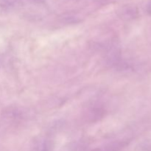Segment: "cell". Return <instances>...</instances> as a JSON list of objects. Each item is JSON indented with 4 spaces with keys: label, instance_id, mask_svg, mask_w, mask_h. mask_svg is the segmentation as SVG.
Here are the masks:
<instances>
[{
    "label": "cell",
    "instance_id": "cell-1",
    "mask_svg": "<svg viewBox=\"0 0 151 151\" xmlns=\"http://www.w3.org/2000/svg\"><path fill=\"white\" fill-rule=\"evenodd\" d=\"M51 145L47 140H43L40 141L38 144L35 145V151H50Z\"/></svg>",
    "mask_w": 151,
    "mask_h": 151
}]
</instances>
